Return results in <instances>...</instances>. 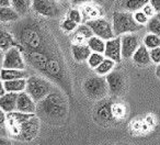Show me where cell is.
I'll list each match as a JSON object with an SVG mask.
<instances>
[{
    "label": "cell",
    "mask_w": 160,
    "mask_h": 145,
    "mask_svg": "<svg viewBox=\"0 0 160 145\" xmlns=\"http://www.w3.org/2000/svg\"><path fill=\"white\" fill-rule=\"evenodd\" d=\"M104 56L107 58L120 63L122 60V45H121V36H114L111 40L105 41Z\"/></svg>",
    "instance_id": "cell-12"
},
{
    "label": "cell",
    "mask_w": 160,
    "mask_h": 145,
    "mask_svg": "<svg viewBox=\"0 0 160 145\" xmlns=\"http://www.w3.org/2000/svg\"><path fill=\"white\" fill-rule=\"evenodd\" d=\"M91 49L88 44H72L71 45V54L76 62L82 63L87 62L89 56L91 55Z\"/></svg>",
    "instance_id": "cell-16"
},
{
    "label": "cell",
    "mask_w": 160,
    "mask_h": 145,
    "mask_svg": "<svg viewBox=\"0 0 160 145\" xmlns=\"http://www.w3.org/2000/svg\"><path fill=\"white\" fill-rule=\"evenodd\" d=\"M150 5L155 8L157 12L160 11V0H150Z\"/></svg>",
    "instance_id": "cell-39"
},
{
    "label": "cell",
    "mask_w": 160,
    "mask_h": 145,
    "mask_svg": "<svg viewBox=\"0 0 160 145\" xmlns=\"http://www.w3.org/2000/svg\"><path fill=\"white\" fill-rule=\"evenodd\" d=\"M142 11H144V13L146 14V16L148 17L149 19L153 18V17L156 16V13H157V11H156L155 8H153L152 6L150 5V3H147V5L145 6L144 8H142Z\"/></svg>",
    "instance_id": "cell-36"
},
{
    "label": "cell",
    "mask_w": 160,
    "mask_h": 145,
    "mask_svg": "<svg viewBox=\"0 0 160 145\" xmlns=\"http://www.w3.org/2000/svg\"><path fill=\"white\" fill-rule=\"evenodd\" d=\"M32 9L36 14L45 18H55L60 12L59 7L54 0H33Z\"/></svg>",
    "instance_id": "cell-8"
},
{
    "label": "cell",
    "mask_w": 160,
    "mask_h": 145,
    "mask_svg": "<svg viewBox=\"0 0 160 145\" xmlns=\"http://www.w3.org/2000/svg\"><path fill=\"white\" fill-rule=\"evenodd\" d=\"M115 64L116 63L114 62V60L105 57L104 60H103L94 70H96L97 75H99V76H107L108 74H110V73L113 70V68L115 67Z\"/></svg>",
    "instance_id": "cell-26"
},
{
    "label": "cell",
    "mask_w": 160,
    "mask_h": 145,
    "mask_svg": "<svg viewBox=\"0 0 160 145\" xmlns=\"http://www.w3.org/2000/svg\"><path fill=\"white\" fill-rule=\"evenodd\" d=\"M16 45L17 42L12 32L8 31L6 28L0 25V49L6 52Z\"/></svg>",
    "instance_id": "cell-19"
},
{
    "label": "cell",
    "mask_w": 160,
    "mask_h": 145,
    "mask_svg": "<svg viewBox=\"0 0 160 145\" xmlns=\"http://www.w3.org/2000/svg\"><path fill=\"white\" fill-rule=\"evenodd\" d=\"M112 114L114 119H123L126 114L125 106L121 103H112Z\"/></svg>",
    "instance_id": "cell-30"
},
{
    "label": "cell",
    "mask_w": 160,
    "mask_h": 145,
    "mask_svg": "<svg viewBox=\"0 0 160 145\" xmlns=\"http://www.w3.org/2000/svg\"><path fill=\"white\" fill-rule=\"evenodd\" d=\"M82 18H86L87 21L94 20V19H99L103 16V10L100 7L94 5H87L85 6L82 10Z\"/></svg>",
    "instance_id": "cell-23"
},
{
    "label": "cell",
    "mask_w": 160,
    "mask_h": 145,
    "mask_svg": "<svg viewBox=\"0 0 160 145\" xmlns=\"http://www.w3.org/2000/svg\"><path fill=\"white\" fill-rule=\"evenodd\" d=\"M6 121H7V113H6V112L0 108V127L5 125Z\"/></svg>",
    "instance_id": "cell-38"
},
{
    "label": "cell",
    "mask_w": 160,
    "mask_h": 145,
    "mask_svg": "<svg viewBox=\"0 0 160 145\" xmlns=\"http://www.w3.org/2000/svg\"><path fill=\"white\" fill-rule=\"evenodd\" d=\"M133 16H134V19H135L136 22H137L138 24H140V25L147 24V23H148V21H149V18L144 13V11H142V10H138V11L134 12Z\"/></svg>",
    "instance_id": "cell-34"
},
{
    "label": "cell",
    "mask_w": 160,
    "mask_h": 145,
    "mask_svg": "<svg viewBox=\"0 0 160 145\" xmlns=\"http://www.w3.org/2000/svg\"><path fill=\"white\" fill-rule=\"evenodd\" d=\"M33 0H11V7L20 16H25L30 11Z\"/></svg>",
    "instance_id": "cell-24"
},
{
    "label": "cell",
    "mask_w": 160,
    "mask_h": 145,
    "mask_svg": "<svg viewBox=\"0 0 160 145\" xmlns=\"http://www.w3.org/2000/svg\"><path fill=\"white\" fill-rule=\"evenodd\" d=\"M92 0H70L71 5L73 6H83L91 3Z\"/></svg>",
    "instance_id": "cell-37"
},
{
    "label": "cell",
    "mask_w": 160,
    "mask_h": 145,
    "mask_svg": "<svg viewBox=\"0 0 160 145\" xmlns=\"http://www.w3.org/2000/svg\"><path fill=\"white\" fill-rule=\"evenodd\" d=\"M88 46L90 47L91 52H94V53H104L105 49V41L102 40L101 38H98V36L93 35L88 40L87 42Z\"/></svg>",
    "instance_id": "cell-27"
},
{
    "label": "cell",
    "mask_w": 160,
    "mask_h": 145,
    "mask_svg": "<svg viewBox=\"0 0 160 145\" xmlns=\"http://www.w3.org/2000/svg\"><path fill=\"white\" fill-rule=\"evenodd\" d=\"M86 24L91 29L93 35L101 38L102 40L108 41L111 40L115 36L113 31V27L112 24L109 22L108 20L103 18H99V19H94V20H90L87 21Z\"/></svg>",
    "instance_id": "cell-7"
},
{
    "label": "cell",
    "mask_w": 160,
    "mask_h": 145,
    "mask_svg": "<svg viewBox=\"0 0 160 145\" xmlns=\"http://www.w3.org/2000/svg\"><path fill=\"white\" fill-rule=\"evenodd\" d=\"M36 102L27 91L19 92L17 100V111L22 113H36Z\"/></svg>",
    "instance_id": "cell-13"
},
{
    "label": "cell",
    "mask_w": 160,
    "mask_h": 145,
    "mask_svg": "<svg viewBox=\"0 0 160 145\" xmlns=\"http://www.w3.org/2000/svg\"><path fill=\"white\" fill-rule=\"evenodd\" d=\"M121 45H122V57L127 60L133 57L134 53L139 47V40L134 33L124 34L121 36Z\"/></svg>",
    "instance_id": "cell-11"
},
{
    "label": "cell",
    "mask_w": 160,
    "mask_h": 145,
    "mask_svg": "<svg viewBox=\"0 0 160 145\" xmlns=\"http://www.w3.org/2000/svg\"><path fill=\"white\" fill-rule=\"evenodd\" d=\"M83 91L86 96L93 100H101L107 97L109 92V86H108L107 79L103 76L94 75L90 76L83 81Z\"/></svg>",
    "instance_id": "cell-6"
},
{
    "label": "cell",
    "mask_w": 160,
    "mask_h": 145,
    "mask_svg": "<svg viewBox=\"0 0 160 145\" xmlns=\"http://www.w3.org/2000/svg\"><path fill=\"white\" fill-rule=\"evenodd\" d=\"M77 27H78L77 23L73 22L72 20H70V19H68V18H66L62 22V29L64 30L65 32H68V33L73 32L76 29H77Z\"/></svg>",
    "instance_id": "cell-33"
},
{
    "label": "cell",
    "mask_w": 160,
    "mask_h": 145,
    "mask_svg": "<svg viewBox=\"0 0 160 145\" xmlns=\"http://www.w3.org/2000/svg\"><path fill=\"white\" fill-rule=\"evenodd\" d=\"M20 14L12 7H0V22H16Z\"/></svg>",
    "instance_id": "cell-22"
},
{
    "label": "cell",
    "mask_w": 160,
    "mask_h": 145,
    "mask_svg": "<svg viewBox=\"0 0 160 145\" xmlns=\"http://www.w3.org/2000/svg\"><path fill=\"white\" fill-rule=\"evenodd\" d=\"M0 145H13V143L7 137H0Z\"/></svg>",
    "instance_id": "cell-40"
},
{
    "label": "cell",
    "mask_w": 160,
    "mask_h": 145,
    "mask_svg": "<svg viewBox=\"0 0 160 145\" xmlns=\"http://www.w3.org/2000/svg\"><path fill=\"white\" fill-rule=\"evenodd\" d=\"M149 3H150V0H124L122 6L128 12L134 13L138 10H142V8Z\"/></svg>",
    "instance_id": "cell-25"
},
{
    "label": "cell",
    "mask_w": 160,
    "mask_h": 145,
    "mask_svg": "<svg viewBox=\"0 0 160 145\" xmlns=\"http://www.w3.org/2000/svg\"><path fill=\"white\" fill-rule=\"evenodd\" d=\"M97 116L103 122H110L113 118L112 114V102L111 101H103L97 108Z\"/></svg>",
    "instance_id": "cell-20"
},
{
    "label": "cell",
    "mask_w": 160,
    "mask_h": 145,
    "mask_svg": "<svg viewBox=\"0 0 160 145\" xmlns=\"http://www.w3.org/2000/svg\"><path fill=\"white\" fill-rule=\"evenodd\" d=\"M6 125L10 135L23 142H31L40 131V118L35 113H22L13 111L7 113Z\"/></svg>",
    "instance_id": "cell-2"
},
{
    "label": "cell",
    "mask_w": 160,
    "mask_h": 145,
    "mask_svg": "<svg viewBox=\"0 0 160 145\" xmlns=\"http://www.w3.org/2000/svg\"><path fill=\"white\" fill-rule=\"evenodd\" d=\"M3 51H1L0 49V70H1V68H2V62H3Z\"/></svg>",
    "instance_id": "cell-43"
},
{
    "label": "cell",
    "mask_w": 160,
    "mask_h": 145,
    "mask_svg": "<svg viewBox=\"0 0 160 145\" xmlns=\"http://www.w3.org/2000/svg\"><path fill=\"white\" fill-rule=\"evenodd\" d=\"M147 29H148V32L157 34L160 38V22L157 20L156 17L149 19L148 23H147Z\"/></svg>",
    "instance_id": "cell-31"
},
{
    "label": "cell",
    "mask_w": 160,
    "mask_h": 145,
    "mask_svg": "<svg viewBox=\"0 0 160 145\" xmlns=\"http://www.w3.org/2000/svg\"><path fill=\"white\" fill-rule=\"evenodd\" d=\"M118 145H123V144H118Z\"/></svg>",
    "instance_id": "cell-48"
},
{
    "label": "cell",
    "mask_w": 160,
    "mask_h": 145,
    "mask_svg": "<svg viewBox=\"0 0 160 145\" xmlns=\"http://www.w3.org/2000/svg\"><path fill=\"white\" fill-rule=\"evenodd\" d=\"M58 1H60V3H68L70 0H58Z\"/></svg>",
    "instance_id": "cell-46"
},
{
    "label": "cell",
    "mask_w": 160,
    "mask_h": 145,
    "mask_svg": "<svg viewBox=\"0 0 160 145\" xmlns=\"http://www.w3.org/2000/svg\"><path fill=\"white\" fill-rule=\"evenodd\" d=\"M6 92H7V91H6V89H5V83L0 79V97L3 96Z\"/></svg>",
    "instance_id": "cell-42"
},
{
    "label": "cell",
    "mask_w": 160,
    "mask_h": 145,
    "mask_svg": "<svg viewBox=\"0 0 160 145\" xmlns=\"http://www.w3.org/2000/svg\"><path fill=\"white\" fill-rule=\"evenodd\" d=\"M109 91L113 96H120L124 92L125 89V77L123 73L118 70H112L110 74L105 76Z\"/></svg>",
    "instance_id": "cell-10"
},
{
    "label": "cell",
    "mask_w": 160,
    "mask_h": 145,
    "mask_svg": "<svg viewBox=\"0 0 160 145\" xmlns=\"http://www.w3.org/2000/svg\"><path fill=\"white\" fill-rule=\"evenodd\" d=\"M156 76L160 79V64H158L157 67H156Z\"/></svg>",
    "instance_id": "cell-44"
},
{
    "label": "cell",
    "mask_w": 160,
    "mask_h": 145,
    "mask_svg": "<svg viewBox=\"0 0 160 145\" xmlns=\"http://www.w3.org/2000/svg\"><path fill=\"white\" fill-rule=\"evenodd\" d=\"M54 90V87L49 80L41 76H29L27 78V88L25 91L32 97L35 102H40L47 95Z\"/></svg>",
    "instance_id": "cell-5"
},
{
    "label": "cell",
    "mask_w": 160,
    "mask_h": 145,
    "mask_svg": "<svg viewBox=\"0 0 160 145\" xmlns=\"http://www.w3.org/2000/svg\"><path fill=\"white\" fill-rule=\"evenodd\" d=\"M156 18H157V20L158 21H159V22H160V11L159 12H157V13H156Z\"/></svg>",
    "instance_id": "cell-45"
},
{
    "label": "cell",
    "mask_w": 160,
    "mask_h": 145,
    "mask_svg": "<svg viewBox=\"0 0 160 145\" xmlns=\"http://www.w3.org/2000/svg\"><path fill=\"white\" fill-rule=\"evenodd\" d=\"M67 102L59 91H53L38 102L36 112L49 121L62 120L67 114Z\"/></svg>",
    "instance_id": "cell-3"
},
{
    "label": "cell",
    "mask_w": 160,
    "mask_h": 145,
    "mask_svg": "<svg viewBox=\"0 0 160 145\" xmlns=\"http://www.w3.org/2000/svg\"><path fill=\"white\" fill-rule=\"evenodd\" d=\"M142 44H144L148 49H156V47H159L160 46V38L157 35V34L148 32V33L144 36Z\"/></svg>",
    "instance_id": "cell-28"
},
{
    "label": "cell",
    "mask_w": 160,
    "mask_h": 145,
    "mask_svg": "<svg viewBox=\"0 0 160 145\" xmlns=\"http://www.w3.org/2000/svg\"><path fill=\"white\" fill-rule=\"evenodd\" d=\"M25 62L69 92L70 86L64 60L53 39L36 21L20 22L12 30Z\"/></svg>",
    "instance_id": "cell-1"
},
{
    "label": "cell",
    "mask_w": 160,
    "mask_h": 145,
    "mask_svg": "<svg viewBox=\"0 0 160 145\" xmlns=\"http://www.w3.org/2000/svg\"><path fill=\"white\" fill-rule=\"evenodd\" d=\"M107 145H111V144H107Z\"/></svg>",
    "instance_id": "cell-47"
},
{
    "label": "cell",
    "mask_w": 160,
    "mask_h": 145,
    "mask_svg": "<svg viewBox=\"0 0 160 145\" xmlns=\"http://www.w3.org/2000/svg\"><path fill=\"white\" fill-rule=\"evenodd\" d=\"M2 68L25 69V60L21 51L17 46H13L3 54Z\"/></svg>",
    "instance_id": "cell-9"
},
{
    "label": "cell",
    "mask_w": 160,
    "mask_h": 145,
    "mask_svg": "<svg viewBox=\"0 0 160 145\" xmlns=\"http://www.w3.org/2000/svg\"><path fill=\"white\" fill-rule=\"evenodd\" d=\"M150 51V58L151 63H155V64H160V46L156 47V49H149Z\"/></svg>",
    "instance_id": "cell-35"
},
{
    "label": "cell",
    "mask_w": 160,
    "mask_h": 145,
    "mask_svg": "<svg viewBox=\"0 0 160 145\" xmlns=\"http://www.w3.org/2000/svg\"><path fill=\"white\" fill-rule=\"evenodd\" d=\"M105 56L104 54L102 53H94V52H92L91 55L89 56V58H88V64H89V66L91 67V68L96 69L97 67L99 66V65L101 64V63L104 60Z\"/></svg>",
    "instance_id": "cell-29"
},
{
    "label": "cell",
    "mask_w": 160,
    "mask_h": 145,
    "mask_svg": "<svg viewBox=\"0 0 160 145\" xmlns=\"http://www.w3.org/2000/svg\"><path fill=\"white\" fill-rule=\"evenodd\" d=\"M29 74L25 69H11V68H1L0 70V79L2 81L14 80V79L28 78Z\"/></svg>",
    "instance_id": "cell-17"
},
{
    "label": "cell",
    "mask_w": 160,
    "mask_h": 145,
    "mask_svg": "<svg viewBox=\"0 0 160 145\" xmlns=\"http://www.w3.org/2000/svg\"><path fill=\"white\" fill-rule=\"evenodd\" d=\"M5 83V89L7 92H22L25 91L27 88V78L14 79V80H7Z\"/></svg>",
    "instance_id": "cell-21"
},
{
    "label": "cell",
    "mask_w": 160,
    "mask_h": 145,
    "mask_svg": "<svg viewBox=\"0 0 160 145\" xmlns=\"http://www.w3.org/2000/svg\"><path fill=\"white\" fill-rule=\"evenodd\" d=\"M67 18L72 20L73 22H76L77 24H80L81 21H82V14L78 9H71L68 11V14H67Z\"/></svg>",
    "instance_id": "cell-32"
},
{
    "label": "cell",
    "mask_w": 160,
    "mask_h": 145,
    "mask_svg": "<svg viewBox=\"0 0 160 145\" xmlns=\"http://www.w3.org/2000/svg\"><path fill=\"white\" fill-rule=\"evenodd\" d=\"M133 62L138 66H146V65L150 64L151 58H150V51L145 46L144 44L139 45L137 51L134 53L133 55Z\"/></svg>",
    "instance_id": "cell-18"
},
{
    "label": "cell",
    "mask_w": 160,
    "mask_h": 145,
    "mask_svg": "<svg viewBox=\"0 0 160 145\" xmlns=\"http://www.w3.org/2000/svg\"><path fill=\"white\" fill-rule=\"evenodd\" d=\"M112 27L115 36H122L124 34L135 33L142 29V25L138 24L134 19L132 12L115 11L112 17Z\"/></svg>",
    "instance_id": "cell-4"
},
{
    "label": "cell",
    "mask_w": 160,
    "mask_h": 145,
    "mask_svg": "<svg viewBox=\"0 0 160 145\" xmlns=\"http://www.w3.org/2000/svg\"><path fill=\"white\" fill-rule=\"evenodd\" d=\"M17 100H18L17 92H6L3 96L0 97V108L6 113L17 111Z\"/></svg>",
    "instance_id": "cell-15"
},
{
    "label": "cell",
    "mask_w": 160,
    "mask_h": 145,
    "mask_svg": "<svg viewBox=\"0 0 160 145\" xmlns=\"http://www.w3.org/2000/svg\"><path fill=\"white\" fill-rule=\"evenodd\" d=\"M0 7H11V0H0Z\"/></svg>",
    "instance_id": "cell-41"
},
{
    "label": "cell",
    "mask_w": 160,
    "mask_h": 145,
    "mask_svg": "<svg viewBox=\"0 0 160 145\" xmlns=\"http://www.w3.org/2000/svg\"><path fill=\"white\" fill-rule=\"evenodd\" d=\"M91 36H93V33L87 24H79L73 31L72 44H87Z\"/></svg>",
    "instance_id": "cell-14"
}]
</instances>
